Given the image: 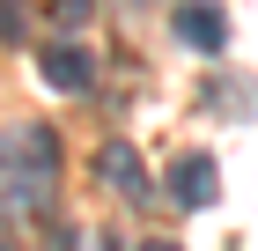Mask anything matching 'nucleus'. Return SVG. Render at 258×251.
<instances>
[{"label": "nucleus", "mask_w": 258, "mask_h": 251, "mask_svg": "<svg viewBox=\"0 0 258 251\" xmlns=\"http://www.w3.org/2000/svg\"><path fill=\"white\" fill-rule=\"evenodd\" d=\"M52 170H59L52 126H15L0 140V207L8 214H37L52 199Z\"/></svg>", "instance_id": "1"}, {"label": "nucleus", "mask_w": 258, "mask_h": 251, "mask_svg": "<svg viewBox=\"0 0 258 251\" xmlns=\"http://www.w3.org/2000/svg\"><path fill=\"white\" fill-rule=\"evenodd\" d=\"M214 192H221L214 155H177V163H170V199H177V207H207Z\"/></svg>", "instance_id": "2"}, {"label": "nucleus", "mask_w": 258, "mask_h": 251, "mask_svg": "<svg viewBox=\"0 0 258 251\" xmlns=\"http://www.w3.org/2000/svg\"><path fill=\"white\" fill-rule=\"evenodd\" d=\"M177 37L199 44V52H221L229 44V15H221L214 0H177Z\"/></svg>", "instance_id": "3"}, {"label": "nucleus", "mask_w": 258, "mask_h": 251, "mask_svg": "<svg viewBox=\"0 0 258 251\" xmlns=\"http://www.w3.org/2000/svg\"><path fill=\"white\" fill-rule=\"evenodd\" d=\"M96 170H103V185L118 199H148V170H140V155L125 148V140H103L96 148Z\"/></svg>", "instance_id": "4"}, {"label": "nucleus", "mask_w": 258, "mask_h": 251, "mask_svg": "<svg viewBox=\"0 0 258 251\" xmlns=\"http://www.w3.org/2000/svg\"><path fill=\"white\" fill-rule=\"evenodd\" d=\"M37 74L52 81V89H67V96H81V89H89V52H81V44H52V52L37 59Z\"/></svg>", "instance_id": "5"}, {"label": "nucleus", "mask_w": 258, "mask_h": 251, "mask_svg": "<svg viewBox=\"0 0 258 251\" xmlns=\"http://www.w3.org/2000/svg\"><path fill=\"white\" fill-rule=\"evenodd\" d=\"M30 22H22V0H0V37H22Z\"/></svg>", "instance_id": "6"}, {"label": "nucleus", "mask_w": 258, "mask_h": 251, "mask_svg": "<svg viewBox=\"0 0 258 251\" xmlns=\"http://www.w3.org/2000/svg\"><path fill=\"white\" fill-rule=\"evenodd\" d=\"M148 251H177V244H162V236H155V244H148Z\"/></svg>", "instance_id": "7"}, {"label": "nucleus", "mask_w": 258, "mask_h": 251, "mask_svg": "<svg viewBox=\"0 0 258 251\" xmlns=\"http://www.w3.org/2000/svg\"><path fill=\"white\" fill-rule=\"evenodd\" d=\"M0 251H15V244H8V236H0Z\"/></svg>", "instance_id": "8"}]
</instances>
